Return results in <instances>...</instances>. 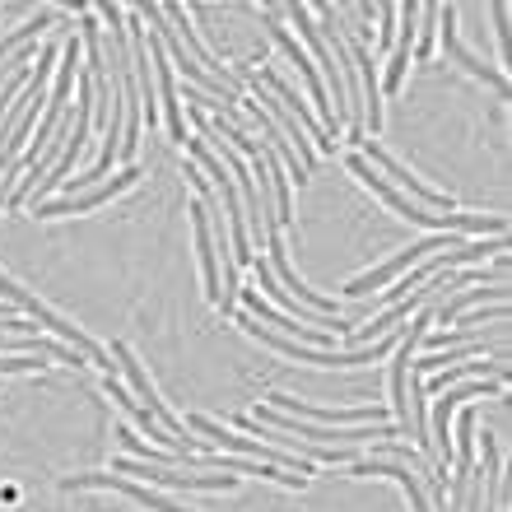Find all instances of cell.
<instances>
[{
  "instance_id": "obj_1",
  "label": "cell",
  "mask_w": 512,
  "mask_h": 512,
  "mask_svg": "<svg viewBox=\"0 0 512 512\" xmlns=\"http://www.w3.org/2000/svg\"><path fill=\"white\" fill-rule=\"evenodd\" d=\"M0 294H5V298H14V308H24L28 317H33V322H42V326H47V331H52V336L61 340V345H70V350H80V354H84V359H89V364H94V368H108V373H112V368H117V364H112V354L103 350L98 340H89V336H84V331H80V326H70L66 317H56V312L47 308V303H38V298L28 294L24 284H14L10 275H0Z\"/></svg>"
},
{
  "instance_id": "obj_2",
  "label": "cell",
  "mask_w": 512,
  "mask_h": 512,
  "mask_svg": "<svg viewBox=\"0 0 512 512\" xmlns=\"http://www.w3.org/2000/svg\"><path fill=\"white\" fill-rule=\"evenodd\" d=\"M256 424L261 429H275V433H298V438H312V443H387V438H396V424H350V429H326V424H308V419H294L284 415V410H270V405H261L256 410Z\"/></svg>"
},
{
  "instance_id": "obj_3",
  "label": "cell",
  "mask_w": 512,
  "mask_h": 512,
  "mask_svg": "<svg viewBox=\"0 0 512 512\" xmlns=\"http://www.w3.org/2000/svg\"><path fill=\"white\" fill-rule=\"evenodd\" d=\"M112 359H117V368H122V373H126V382H131V396H135V401H149V405H145L149 415L159 419L163 429L173 433V438H177V443H182V447H187V452H196V457H201V438H191V433H187V424H182V419H173V410H168V405L159 401V391H154V382H149V373H145V368H140V359H135V354L126 350L122 340H112Z\"/></svg>"
},
{
  "instance_id": "obj_4",
  "label": "cell",
  "mask_w": 512,
  "mask_h": 512,
  "mask_svg": "<svg viewBox=\"0 0 512 512\" xmlns=\"http://www.w3.org/2000/svg\"><path fill=\"white\" fill-rule=\"evenodd\" d=\"M266 28H270V38H275V47H280V52H284V56H289V61H294V66H298V75L308 80V98H312V103H317V117H322V131L331 135V140H336L340 122H336V108H331V98H326V84H322V75H317V66H312V61H308V52H303V47H298V42H294V33H289V28H284L280 19H275V10H266Z\"/></svg>"
},
{
  "instance_id": "obj_5",
  "label": "cell",
  "mask_w": 512,
  "mask_h": 512,
  "mask_svg": "<svg viewBox=\"0 0 512 512\" xmlns=\"http://www.w3.org/2000/svg\"><path fill=\"white\" fill-rule=\"evenodd\" d=\"M452 243H457L452 233H433V238H424V243H410V247H405V252H396V256H391V261H382V266H373V270H368V275H359V280H350V284H345V289H340V294H345V298H364V294H373V289H382V284H387V280H396L401 270L419 266L424 256L443 252V247H452Z\"/></svg>"
},
{
  "instance_id": "obj_6",
  "label": "cell",
  "mask_w": 512,
  "mask_h": 512,
  "mask_svg": "<svg viewBox=\"0 0 512 512\" xmlns=\"http://www.w3.org/2000/svg\"><path fill=\"white\" fill-rule=\"evenodd\" d=\"M350 140H354V145H364V149H359V154H364V159L373 163V168H382V173H387V177H396V182H401V187H396V191H410V201H415V205H424V210H443V215H452V196H443V191L424 187V182H419V177L410 173V168H401V163L391 159V154L378 145V140H364V135H359V131H350Z\"/></svg>"
},
{
  "instance_id": "obj_7",
  "label": "cell",
  "mask_w": 512,
  "mask_h": 512,
  "mask_svg": "<svg viewBox=\"0 0 512 512\" xmlns=\"http://www.w3.org/2000/svg\"><path fill=\"white\" fill-rule=\"evenodd\" d=\"M270 410H284V415L294 419H308V424H326V429H350V424H391V410L373 405V410H317L308 401H294V396H284V391H270L266 396Z\"/></svg>"
},
{
  "instance_id": "obj_8",
  "label": "cell",
  "mask_w": 512,
  "mask_h": 512,
  "mask_svg": "<svg viewBox=\"0 0 512 512\" xmlns=\"http://www.w3.org/2000/svg\"><path fill=\"white\" fill-rule=\"evenodd\" d=\"M140 182V168H126V173L108 177V182H98V187L80 191V196H61V201H42L33 205V215L38 219H56V215H84V210H98V205H108L112 196H122L126 187Z\"/></svg>"
},
{
  "instance_id": "obj_9",
  "label": "cell",
  "mask_w": 512,
  "mask_h": 512,
  "mask_svg": "<svg viewBox=\"0 0 512 512\" xmlns=\"http://www.w3.org/2000/svg\"><path fill=\"white\" fill-rule=\"evenodd\" d=\"M438 28H443V47H447V56L457 61L466 75H475V80H485L494 94H503L508 98V75H503L499 66H485L480 56L471 52V47H461V38H457V10L452 5H438Z\"/></svg>"
},
{
  "instance_id": "obj_10",
  "label": "cell",
  "mask_w": 512,
  "mask_h": 512,
  "mask_svg": "<svg viewBox=\"0 0 512 512\" xmlns=\"http://www.w3.org/2000/svg\"><path fill=\"white\" fill-rule=\"evenodd\" d=\"M256 80L266 84L270 94H275V98H280V103H284V108L294 112V122L303 126V135H308V145H312V149H336V140H331V135L322 131V122L312 117V108H308V103H303V98H298V89H294V84H289V80H284L280 70L261 66V75H256Z\"/></svg>"
},
{
  "instance_id": "obj_11",
  "label": "cell",
  "mask_w": 512,
  "mask_h": 512,
  "mask_svg": "<svg viewBox=\"0 0 512 512\" xmlns=\"http://www.w3.org/2000/svg\"><path fill=\"white\" fill-rule=\"evenodd\" d=\"M80 485H98V489H117V494H126V499L145 503L149 512H187L182 503L163 499V494H154L149 485H135V480H126V475H70V480H61V489H80Z\"/></svg>"
},
{
  "instance_id": "obj_12",
  "label": "cell",
  "mask_w": 512,
  "mask_h": 512,
  "mask_svg": "<svg viewBox=\"0 0 512 512\" xmlns=\"http://www.w3.org/2000/svg\"><path fill=\"white\" fill-rule=\"evenodd\" d=\"M350 475H387V480H396V485L410 494V512H433V508H429V494H424V485H419V475L410 471V466H401V461L359 457V461L350 466Z\"/></svg>"
},
{
  "instance_id": "obj_13",
  "label": "cell",
  "mask_w": 512,
  "mask_h": 512,
  "mask_svg": "<svg viewBox=\"0 0 512 512\" xmlns=\"http://www.w3.org/2000/svg\"><path fill=\"white\" fill-rule=\"evenodd\" d=\"M117 475H145V480H163V485H187V489H233L238 485V475H177L173 466H135V461H117L112 466Z\"/></svg>"
},
{
  "instance_id": "obj_14",
  "label": "cell",
  "mask_w": 512,
  "mask_h": 512,
  "mask_svg": "<svg viewBox=\"0 0 512 512\" xmlns=\"http://www.w3.org/2000/svg\"><path fill=\"white\" fill-rule=\"evenodd\" d=\"M103 391H108V396H112V401H122V410H126V415H131V419H135V424H140V429H145V433H149V438H159V443H163V447H168V452H177V457H187V447H182V443H177V438H173V433H168V429H163V424H159V419H154V415H149V410H145V405H140V401H135V396H131V391H126V387H122V382H117V378H112V373H108V378H103Z\"/></svg>"
},
{
  "instance_id": "obj_15",
  "label": "cell",
  "mask_w": 512,
  "mask_h": 512,
  "mask_svg": "<svg viewBox=\"0 0 512 512\" xmlns=\"http://www.w3.org/2000/svg\"><path fill=\"white\" fill-rule=\"evenodd\" d=\"M191 224H196V252H201V270H205V294L210 303L224 298V284H219V252H215V233H210V219H205V205H191Z\"/></svg>"
},
{
  "instance_id": "obj_16",
  "label": "cell",
  "mask_w": 512,
  "mask_h": 512,
  "mask_svg": "<svg viewBox=\"0 0 512 512\" xmlns=\"http://www.w3.org/2000/svg\"><path fill=\"white\" fill-rule=\"evenodd\" d=\"M485 475H489V512H508V494H503V461L499 443L485 438Z\"/></svg>"
},
{
  "instance_id": "obj_17",
  "label": "cell",
  "mask_w": 512,
  "mask_h": 512,
  "mask_svg": "<svg viewBox=\"0 0 512 512\" xmlns=\"http://www.w3.org/2000/svg\"><path fill=\"white\" fill-rule=\"evenodd\" d=\"M52 24H61V14H56V10H38L24 28H14L10 38H0V56H10V52H19V47H28V38H38L42 28H52Z\"/></svg>"
},
{
  "instance_id": "obj_18",
  "label": "cell",
  "mask_w": 512,
  "mask_h": 512,
  "mask_svg": "<svg viewBox=\"0 0 512 512\" xmlns=\"http://www.w3.org/2000/svg\"><path fill=\"white\" fill-rule=\"evenodd\" d=\"M378 19H382V47H391V42H396V28H391V24H396V10H391V5H382Z\"/></svg>"
}]
</instances>
